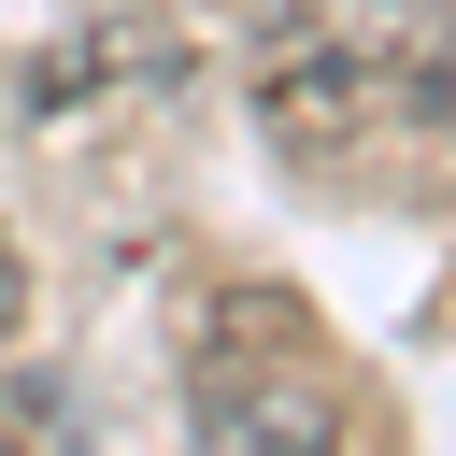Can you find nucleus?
Returning <instances> with one entry per match:
<instances>
[{
	"label": "nucleus",
	"mask_w": 456,
	"mask_h": 456,
	"mask_svg": "<svg viewBox=\"0 0 456 456\" xmlns=\"http://www.w3.org/2000/svg\"><path fill=\"white\" fill-rule=\"evenodd\" d=\"M185 428H200V442H285V456H356V442H370V399H356V370L299 328V299L228 285L214 328H200V356H185Z\"/></svg>",
	"instance_id": "2"
},
{
	"label": "nucleus",
	"mask_w": 456,
	"mask_h": 456,
	"mask_svg": "<svg viewBox=\"0 0 456 456\" xmlns=\"http://www.w3.org/2000/svg\"><path fill=\"white\" fill-rule=\"evenodd\" d=\"M256 128L356 200L456 185V0H299L256 57Z\"/></svg>",
	"instance_id": "1"
},
{
	"label": "nucleus",
	"mask_w": 456,
	"mask_h": 456,
	"mask_svg": "<svg viewBox=\"0 0 456 456\" xmlns=\"http://www.w3.org/2000/svg\"><path fill=\"white\" fill-rule=\"evenodd\" d=\"M142 57H171V43L114 28V43H71V57H28V114H86V86H114V71H142Z\"/></svg>",
	"instance_id": "3"
},
{
	"label": "nucleus",
	"mask_w": 456,
	"mask_h": 456,
	"mask_svg": "<svg viewBox=\"0 0 456 456\" xmlns=\"http://www.w3.org/2000/svg\"><path fill=\"white\" fill-rule=\"evenodd\" d=\"M28 328V271H14V228H0V342Z\"/></svg>",
	"instance_id": "4"
}]
</instances>
